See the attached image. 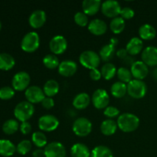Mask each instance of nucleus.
<instances>
[{"instance_id": "obj_3", "label": "nucleus", "mask_w": 157, "mask_h": 157, "mask_svg": "<svg viewBox=\"0 0 157 157\" xmlns=\"http://www.w3.org/2000/svg\"><path fill=\"white\" fill-rule=\"evenodd\" d=\"M40 45V37L35 32H28L24 35L21 41V48L27 53L37 51Z\"/></svg>"}, {"instance_id": "obj_48", "label": "nucleus", "mask_w": 157, "mask_h": 157, "mask_svg": "<svg viewBox=\"0 0 157 157\" xmlns=\"http://www.w3.org/2000/svg\"><path fill=\"white\" fill-rule=\"evenodd\" d=\"M152 75H153V78H154L155 81H157V67L154 68V70L153 71V73H152Z\"/></svg>"}, {"instance_id": "obj_34", "label": "nucleus", "mask_w": 157, "mask_h": 157, "mask_svg": "<svg viewBox=\"0 0 157 157\" xmlns=\"http://www.w3.org/2000/svg\"><path fill=\"white\" fill-rule=\"evenodd\" d=\"M90 157H113V154L109 147L100 145L92 150Z\"/></svg>"}, {"instance_id": "obj_15", "label": "nucleus", "mask_w": 157, "mask_h": 157, "mask_svg": "<svg viewBox=\"0 0 157 157\" xmlns=\"http://www.w3.org/2000/svg\"><path fill=\"white\" fill-rule=\"evenodd\" d=\"M47 15L44 11L41 9H37L32 12L29 18V23L33 29H37L42 27L46 22Z\"/></svg>"}, {"instance_id": "obj_31", "label": "nucleus", "mask_w": 157, "mask_h": 157, "mask_svg": "<svg viewBox=\"0 0 157 157\" xmlns=\"http://www.w3.org/2000/svg\"><path fill=\"white\" fill-rule=\"evenodd\" d=\"M110 29L113 34H121L125 29V20L119 16L112 18L110 22Z\"/></svg>"}, {"instance_id": "obj_11", "label": "nucleus", "mask_w": 157, "mask_h": 157, "mask_svg": "<svg viewBox=\"0 0 157 157\" xmlns=\"http://www.w3.org/2000/svg\"><path fill=\"white\" fill-rule=\"evenodd\" d=\"M25 97L31 104H39L45 98L43 89L36 85L29 86L25 91Z\"/></svg>"}, {"instance_id": "obj_42", "label": "nucleus", "mask_w": 157, "mask_h": 157, "mask_svg": "<svg viewBox=\"0 0 157 157\" xmlns=\"http://www.w3.org/2000/svg\"><path fill=\"white\" fill-rule=\"evenodd\" d=\"M19 130L23 135H28L32 131V125L28 121L22 122L20 124Z\"/></svg>"}, {"instance_id": "obj_32", "label": "nucleus", "mask_w": 157, "mask_h": 157, "mask_svg": "<svg viewBox=\"0 0 157 157\" xmlns=\"http://www.w3.org/2000/svg\"><path fill=\"white\" fill-rule=\"evenodd\" d=\"M19 124L15 119H9L5 121L2 125V131L7 135H12L16 133L19 129Z\"/></svg>"}, {"instance_id": "obj_16", "label": "nucleus", "mask_w": 157, "mask_h": 157, "mask_svg": "<svg viewBox=\"0 0 157 157\" xmlns=\"http://www.w3.org/2000/svg\"><path fill=\"white\" fill-rule=\"evenodd\" d=\"M58 73L63 77H71L78 71V64L72 60H64L60 63L58 67Z\"/></svg>"}, {"instance_id": "obj_30", "label": "nucleus", "mask_w": 157, "mask_h": 157, "mask_svg": "<svg viewBox=\"0 0 157 157\" xmlns=\"http://www.w3.org/2000/svg\"><path fill=\"white\" fill-rule=\"evenodd\" d=\"M101 72L102 78H104L107 81H109L114 78L115 75H117V70L114 64L110 62H107L102 66Z\"/></svg>"}, {"instance_id": "obj_1", "label": "nucleus", "mask_w": 157, "mask_h": 157, "mask_svg": "<svg viewBox=\"0 0 157 157\" xmlns=\"http://www.w3.org/2000/svg\"><path fill=\"white\" fill-rule=\"evenodd\" d=\"M117 127L124 133H131L138 129L140 119L136 115L131 113H124L120 115L117 121Z\"/></svg>"}, {"instance_id": "obj_44", "label": "nucleus", "mask_w": 157, "mask_h": 157, "mask_svg": "<svg viewBox=\"0 0 157 157\" xmlns=\"http://www.w3.org/2000/svg\"><path fill=\"white\" fill-rule=\"evenodd\" d=\"M90 78H91V80L94 81H98L99 80H101V78H102V75H101V71L98 70V68L92 69L90 70Z\"/></svg>"}, {"instance_id": "obj_26", "label": "nucleus", "mask_w": 157, "mask_h": 157, "mask_svg": "<svg viewBox=\"0 0 157 157\" xmlns=\"http://www.w3.org/2000/svg\"><path fill=\"white\" fill-rule=\"evenodd\" d=\"M117 124L115 121L111 119H107L103 121L101 124V131L105 136H112L116 133L117 130Z\"/></svg>"}, {"instance_id": "obj_5", "label": "nucleus", "mask_w": 157, "mask_h": 157, "mask_svg": "<svg viewBox=\"0 0 157 157\" xmlns=\"http://www.w3.org/2000/svg\"><path fill=\"white\" fill-rule=\"evenodd\" d=\"M72 130L76 136L79 137H85L92 131L91 121L84 117L78 118L73 123Z\"/></svg>"}, {"instance_id": "obj_21", "label": "nucleus", "mask_w": 157, "mask_h": 157, "mask_svg": "<svg viewBox=\"0 0 157 157\" xmlns=\"http://www.w3.org/2000/svg\"><path fill=\"white\" fill-rule=\"evenodd\" d=\"M90 101H91V98L90 95L85 92H82L75 97L72 104L77 110H84L90 105Z\"/></svg>"}, {"instance_id": "obj_7", "label": "nucleus", "mask_w": 157, "mask_h": 157, "mask_svg": "<svg viewBox=\"0 0 157 157\" xmlns=\"http://www.w3.org/2000/svg\"><path fill=\"white\" fill-rule=\"evenodd\" d=\"M31 77L26 71H18L13 76L12 80V86L16 91H25L29 87Z\"/></svg>"}, {"instance_id": "obj_22", "label": "nucleus", "mask_w": 157, "mask_h": 157, "mask_svg": "<svg viewBox=\"0 0 157 157\" xmlns=\"http://www.w3.org/2000/svg\"><path fill=\"white\" fill-rule=\"evenodd\" d=\"M16 152V146L9 140H0V156L3 157H10L13 156Z\"/></svg>"}, {"instance_id": "obj_41", "label": "nucleus", "mask_w": 157, "mask_h": 157, "mask_svg": "<svg viewBox=\"0 0 157 157\" xmlns=\"http://www.w3.org/2000/svg\"><path fill=\"white\" fill-rule=\"evenodd\" d=\"M121 17L124 18V20L131 19L135 15V12L133 9L130 7H124L122 8L121 12Z\"/></svg>"}, {"instance_id": "obj_49", "label": "nucleus", "mask_w": 157, "mask_h": 157, "mask_svg": "<svg viewBox=\"0 0 157 157\" xmlns=\"http://www.w3.org/2000/svg\"><path fill=\"white\" fill-rule=\"evenodd\" d=\"M1 29H2V22L1 21H0V31H1Z\"/></svg>"}, {"instance_id": "obj_23", "label": "nucleus", "mask_w": 157, "mask_h": 157, "mask_svg": "<svg viewBox=\"0 0 157 157\" xmlns=\"http://www.w3.org/2000/svg\"><path fill=\"white\" fill-rule=\"evenodd\" d=\"M139 35L142 40L150 41L154 39L156 36V30L151 25L144 24L140 27Z\"/></svg>"}, {"instance_id": "obj_18", "label": "nucleus", "mask_w": 157, "mask_h": 157, "mask_svg": "<svg viewBox=\"0 0 157 157\" xmlns=\"http://www.w3.org/2000/svg\"><path fill=\"white\" fill-rule=\"evenodd\" d=\"M89 32L94 35L101 36L106 33L107 30V25L105 21L100 18H94L89 22L88 25Z\"/></svg>"}, {"instance_id": "obj_43", "label": "nucleus", "mask_w": 157, "mask_h": 157, "mask_svg": "<svg viewBox=\"0 0 157 157\" xmlns=\"http://www.w3.org/2000/svg\"><path fill=\"white\" fill-rule=\"evenodd\" d=\"M41 106L44 107V109H52V107L55 106V101L52 98H49V97H45L44 99L41 101Z\"/></svg>"}, {"instance_id": "obj_13", "label": "nucleus", "mask_w": 157, "mask_h": 157, "mask_svg": "<svg viewBox=\"0 0 157 157\" xmlns=\"http://www.w3.org/2000/svg\"><path fill=\"white\" fill-rule=\"evenodd\" d=\"M45 157H66V149L61 143L55 141L48 144L44 148Z\"/></svg>"}, {"instance_id": "obj_20", "label": "nucleus", "mask_w": 157, "mask_h": 157, "mask_svg": "<svg viewBox=\"0 0 157 157\" xmlns=\"http://www.w3.org/2000/svg\"><path fill=\"white\" fill-rule=\"evenodd\" d=\"M101 0H84L82 2L83 12L87 15H94L101 9Z\"/></svg>"}, {"instance_id": "obj_33", "label": "nucleus", "mask_w": 157, "mask_h": 157, "mask_svg": "<svg viewBox=\"0 0 157 157\" xmlns=\"http://www.w3.org/2000/svg\"><path fill=\"white\" fill-rule=\"evenodd\" d=\"M32 142L38 148H44L48 145V139L43 132L36 131L32 135Z\"/></svg>"}, {"instance_id": "obj_10", "label": "nucleus", "mask_w": 157, "mask_h": 157, "mask_svg": "<svg viewBox=\"0 0 157 157\" xmlns=\"http://www.w3.org/2000/svg\"><path fill=\"white\" fill-rule=\"evenodd\" d=\"M121 4L115 0H107L102 2L101 10L103 15L107 18H114L118 17L121 12Z\"/></svg>"}, {"instance_id": "obj_40", "label": "nucleus", "mask_w": 157, "mask_h": 157, "mask_svg": "<svg viewBox=\"0 0 157 157\" xmlns=\"http://www.w3.org/2000/svg\"><path fill=\"white\" fill-rule=\"evenodd\" d=\"M104 114L106 117L108 119H113V118L118 117L120 116V110L119 109L113 106H108L106 107L104 110Z\"/></svg>"}, {"instance_id": "obj_8", "label": "nucleus", "mask_w": 157, "mask_h": 157, "mask_svg": "<svg viewBox=\"0 0 157 157\" xmlns=\"http://www.w3.org/2000/svg\"><path fill=\"white\" fill-rule=\"evenodd\" d=\"M91 102L94 107L98 110L105 109L110 103V96L104 89H97L92 94Z\"/></svg>"}, {"instance_id": "obj_24", "label": "nucleus", "mask_w": 157, "mask_h": 157, "mask_svg": "<svg viewBox=\"0 0 157 157\" xmlns=\"http://www.w3.org/2000/svg\"><path fill=\"white\" fill-rule=\"evenodd\" d=\"M90 150L84 144H75L71 148V155L72 157H90Z\"/></svg>"}, {"instance_id": "obj_29", "label": "nucleus", "mask_w": 157, "mask_h": 157, "mask_svg": "<svg viewBox=\"0 0 157 157\" xmlns=\"http://www.w3.org/2000/svg\"><path fill=\"white\" fill-rule=\"evenodd\" d=\"M110 93L114 98H122L127 93V84L121 81L113 83L110 87Z\"/></svg>"}, {"instance_id": "obj_6", "label": "nucleus", "mask_w": 157, "mask_h": 157, "mask_svg": "<svg viewBox=\"0 0 157 157\" xmlns=\"http://www.w3.org/2000/svg\"><path fill=\"white\" fill-rule=\"evenodd\" d=\"M147 92V86L144 81L133 79L127 84V94L134 99L144 98Z\"/></svg>"}, {"instance_id": "obj_4", "label": "nucleus", "mask_w": 157, "mask_h": 157, "mask_svg": "<svg viewBox=\"0 0 157 157\" xmlns=\"http://www.w3.org/2000/svg\"><path fill=\"white\" fill-rule=\"evenodd\" d=\"M101 60L100 55L91 50L84 51L79 56V61L81 65L89 70L98 68Z\"/></svg>"}, {"instance_id": "obj_38", "label": "nucleus", "mask_w": 157, "mask_h": 157, "mask_svg": "<svg viewBox=\"0 0 157 157\" xmlns=\"http://www.w3.org/2000/svg\"><path fill=\"white\" fill-rule=\"evenodd\" d=\"M15 90L12 87L9 86H4L0 88V99L3 101L10 100L15 96Z\"/></svg>"}, {"instance_id": "obj_2", "label": "nucleus", "mask_w": 157, "mask_h": 157, "mask_svg": "<svg viewBox=\"0 0 157 157\" xmlns=\"http://www.w3.org/2000/svg\"><path fill=\"white\" fill-rule=\"evenodd\" d=\"M35 113V107L34 104H31L29 101H21L15 106L14 109V116L17 121L21 123L28 121L32 117Z\"/></svg>"}, {"instance_id": "obj_17", "label": "nucleus", "mask_w": 157, "mask_h": 157, "mask_svg": "<svg viewBox=\"0 0 157 157\" xmlns=\"http://www.w3.org/2000/svg\"><path fill=\"white\" fill-rule=\"evenodd\" d=\"M142 61L147 66L154 67L157 65V48L148 46L143 50L141 54Z\"/></svg>"}, {"instance_id": "obj_19", "label": "nucleus", "mask_w": 157, "mask_h": 157, "mask_svg": "<svg viewBox=\"0 0 157 157\" xmlns=\"http://www.w3.org/2000/svg\"><path fill=\"white\" fill-rule=\"evenodd\" d=\"M143 48H144L143 40L139 37H133L127 44L126 50L128 52V55L134 56L139 55L142 52Z\"/></svg>"}, {"instance_id": "obj_12", "label": "nucleus", "mask_w": 157, "mask_h": 157, "mask_svg": "<svg viewBox=\"0 0 157 157\" xmlns=\"http://www.w3.org/2000/svg\"><path fill=\"white\" fill-rule=\"evenodd\" d=\"M49 48L54 55H61L67 48V39L63 35H55L49 42Z\"/></svg>"}, {"instance_id": "obj_37", "label": "nucleus", "mask_w": 157, "mask_h": 157, "mask_svg": "<svg viewBox=\"0 0 157 157\" xmlns=\"http://www.w3.org/2000/svg\"><path fill=\"white\" fill-rule=\"evenodd\" d=\"M32 147V144L29 140H23L20 141L16 146V152L20 155H26L31 151Z\"/></svg>"}, {"instance_id": "obj_35", "label": "nucleus", "mask_w": 157, "mask_h": 157, "mask_svg": "<svg viewBox=\"0 0 157 157\" xmlns=\"http://www.w3.org/2000/svg\"><path fill=\"white\" fill-rule=\"evenodd\" d=\"M43 64L47 68L53 70V69L58 67L60 64V61L57 55L54 54H48L43 58Z\"/></svg>"}, {"instance_id": "obj_47", "label": "nucleus", "mask_w": 157, "mask_h": 157, "mask_svg": "<svg viewBox=\"0 0 157 157\" xmlns=\"http://www.w3.org/2000/svg\"><path fill=\"white\" fill-rule=\"evenodd\" d=\"M110 44H113L114 46H117L118 44V39L116 38H112L110 40Z\"/></svg>"}, {"instance_id": "obj_28", "label": "nucleus", "mask_w": 157, "mask_h": 157, "mask_svg": "<svg viewBox=\"0 0 157 157\" xmlns=\"http://www.w3.org/2000/svg\"><path fill=\"white\" fill-rule=\"evenodd\" d=\"M15 65V60L9 53H0V70L9 71Z\"/></svg>"}, {"instance_id": "obj_39", "label": "nucleus", "mask_w": 157, "mask_h": 157, "mask_svg": "<svg viewBox=\"0 0 157 157\" xmlns=\"http://www.w3.org/2000/svg\"><path fill=\"white\" fill-rule=\"evenodd\" d=\"M75 22L80 27H85L88 25V17L83 12H78L74 16Z\"/></svg>"}, {"instance_id": "obj_46", "label": "nucleus", "mask_w": 157, "mask_h": 157, "mask_svg": "<svg viewBox=\"0 0 157 157\" xmlns=\"http://www.w3.org/2000/svg\"><path fill=\"white\" fill-rule=\"evenodd\" d=\"M32 156L33 157H45L44 155V149L38 148L32 153Z\"/></svg>"}, {"instance_id": "obj_25", "label": "nucleus", "mask_w": 157, "mask_h": 157, "mask_svg": "<svg viewBox=\"0 0 157 157\" xmlns=\"http://www.w3.org/2000/svg\"><path fill=\"white\" fill-rule=\"evenodd\" d=\"M59 84L58 81L54 79L48 80L43 87V91L44 94L46 97H49V98H53L54 96H55L59 92Z\"/></svg>"}, {"instance_id": "obj_27", "label": "nucleus", "mask_w": 157, "mask_h": 157, "mask_svg": "<svg viewBox=\"0 0 157 157\" xmlns=\"http://www.w3.org/2000/svg\"><path fill=\"white\" fill-rule=\"evenodd\" d=\"M115 47H116V46L110 44V43L103 46L99 52V55L101 59L103 60L104 61H105L106 63L110 61V60L114 57V55H116L117 52L116 49H115Z\"/></svg>"}, {"instance_id": "obj_9", "label": "nucleus", "mask_w": 157, "mask_h": 157, "mask_svg": "<svg viewBox=\"0 0 157 157\" xmlns=\"http://www.w3.org/2000/svg\"><path fill=\"white\" fill-rule=\"evenodd\" d=\"M38 128L44 132H52L59 126V121L55 116L52 114H45L38 119Z\"/></svg>"}, {"instance_id": "obj_14", "label": "nucleus", "mask_w": 157, "mask_h": 157, "mask_svg": "<svg viewBox=\"0 0 157 157\" xmlns=\"http://www.w3.org/2000/svg\"><path fill=\"white\" fill-rule=\"evenodd\" d=\"M132 76L134 79L143 81L149 74L148 66L142 61H136L130 67Z\"/></svg>"}, {"instance_id": "obj_45", "label": "nucleus", "mask_w": 157, "mask_h": 157, "mask_svg": "<svg viewBox=\"0 0 157 157\" xmlns=\"http://www.w3.org/2000/svg\"><path fill=\"white\" fill-rule=\"evenodd\" d=\"M116 55L121 59H125L127 57H128V52L126 50V48H120L117 51Z\"/></svg>"}, {"instance_id": "obj_36", "label": "nucleus", "mask_w": 157, "mask_h": 157, "mask_svg": "<svg viewBox=\"0 0 157 157\" xmlns=\"http://www.w3.org/2000/svg\"><path fill=\"white\" fill-rule=\"evenodd\" d=\"M117 75V78L120 80V81L126 84H129L133 80L132 79L133 76H132L131 71L128 68H127V67H121L118 68Z\"/></svg>"}]
</instances>
